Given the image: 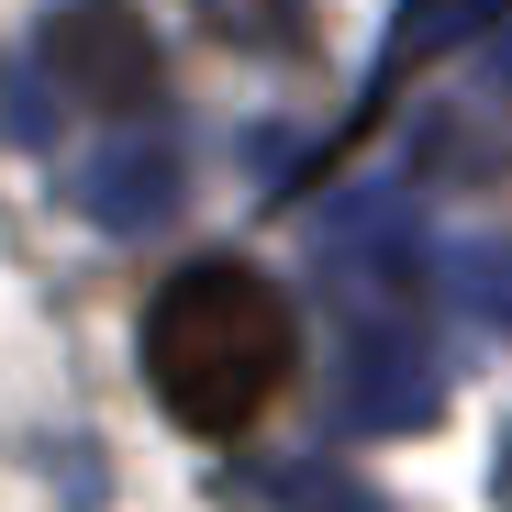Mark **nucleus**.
I'll return each mask as SVG.
<instances>
[{
  "mask_svg": "<svg viewBox=\"0 0 512 512\" xmlns=\"http://www.w3.org/2000/svg\"><path fill=\"white\" fill-rule=\"evenodd\" d=\"M145 379L190 435H245L290 379V301L245 256H201L145 312Z\"/></svg>",
  "mask_w": 512,
  "mask_h": 512,
  "instance_id": "nucleus-1",
  "label": "nucleus"
},
{
  "mask_svg": "<svg viewBox=\"0 0 512 512\" xmlns=\"http://www.w3.org/2000/svg\"><path fill=\"white\" fill-rule=\"evenodd\" d=\"M34 78L56 101H78V112H123L134 123L167 90V56H156L134 0H56V12L34 23Z\"/></svg>",
  "mask_w": 512,
  "mask_h": 512,
  "instance_id": "nucleus-2",
  "label": "nucleus"
},
{
  "mask_svg": "<svg viewBox=\"0 0 512 512\" xmlns=\"http://www.w3.org/2000/svg\"><path fill=\"white\" fill-rule=\"evenodd\" d=\"M446 401V368L423 346L412 312H346V346H334V412L357 423V435H412V423H435Z\"/></svg>",
  "mask_w": 512,
  "mask_h": 512,
  "instance_id": "nucleus-3",
  "label": "nucleus"
},
{
  "mask_svg": "<svg viewBox=\"0 0 512 512\" xmlns=\"http://www.w3.org/2000/svg\"><path fill=\"white\" fill-rule=\"evenodd\" d=\"M179 201H190V156H179V134L145 123V112H134L90 167H78V212H90L101 234H156Z\"/></svg>",
  "mask_w": 512,
  "mask_h": 512,
  "instance_id": "nucleus-4",
  "label": "nucleus"
},
{
  "mask_svg": "<svg viewBox=\"0 0 512 512\" xmlns=\"http://www.w3.org/2000/svg\"><path fill=\"white\" fill-rule=\"evenodd\" d=\"M501 12H512V0H401V12H390V45H379V90H390L401 67L457 56V45H468V34H490Z\"/></svg>",
  "mask_w": 512,
  "mask_h": 512,
  "instance_id": "nucleus-5",
  "label": "nucleus"
},
{
  "mask_svg": "<svg viewBox=\"0 0 512 512\" xmlns=\"http://www.w3.org/2000/svg\"><path fill=\"white\" fill-rule=\"evenodd\" d=\"M446 290H457L490 334H512V234H468V245H446Z\"/></svg>",
  "mask_w": 512,
  "mask_h": 512,
  "instance_id": "nucleus-6",
  "label": "nucleus"
},
{
  "mask_svg": "<svg viewBox=\"0 0 512 512\" xmlns=\"http://www.w3.org/2000/svg\"><path fill=\"white\" fill-rule=\"evenodd\" d=\"M201 23H212L223 45H268V56H290V45H301V0H201Z\"/></svg>",
  "mask_w": 512,
  "mask_h": 512,
  "instance_id": "nucleus-7",
  "label": "nucleus"
},
{
  "mask_svg": "<svg viewBox=\"0 0 512 512\" xmlns=\"http://www.w3.org/2000/svg\"><path fill=\"white\" fill-rule=\"evenodd\" d=\"M279 512H390L368 479H346V468H290L279 479Z\"/></svg>",
  "mask_w": 512,
  "mask_h": 512,
  "instance_id": "nucleus-8",
  "label": "nucleus"
},
{
  "mask_svg": "<svg viewBox=\"0 0 512 512\" xmlns=\"http://www.w3.org/2000/svg\"><path fill=\"white\" fill-rule=\"evenodd\" d=\"M479 112L512 123V23H501V45H490V67H479Z\"/></svg>",
  "mask_w": 512,
  "mask_h": 512,
  "instance_id": "nucleus-9",
  "label": "nucleus"
},
{
  "mask_svg": "<svg viewBox=\"0 0 512 512\" xmlns=\"http://www.w3.org/2000/svg\"><path fill=\"white\" fill-rule=\"evenodd\" d=\"M490 501L512 512V423H501V446H490Z\"/></svg>",
  "mask_w": 512,
  "mask_h": 512,
  "instance_id": "nucleus-10",
  "label": "nucleus"
}]
</instances>
